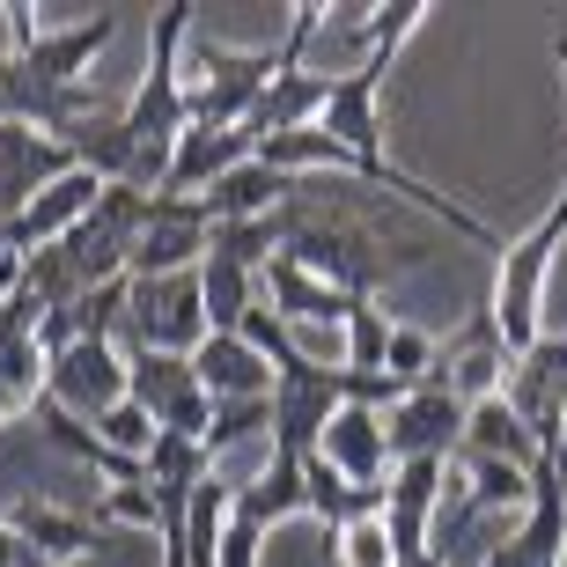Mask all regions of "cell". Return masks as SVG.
<instances>
[{"label":"cell","instance_id":"6da1fadb","mask_svg":"<svg viewBox=\"0 0 567 567\" xmlns=\"http://www.w3.org/2000/svg\"><path fill=\"white\" fill-rule=\"evenodd\" d=\"M192 0H163L155 8V52H147V74L141 89H133V104L118 111V126H126V141L141 147V155H169L177 147V133L192 126L185 111V38H192ZM141 169V163H133Z\"/></svg>","mask_w":567,"mask_h":567},{"label":"cell","instance_id":"7a4b0ae2","mask_svg":"<svg viewBox=\"0 0 567 567\" xmlns=\"http://www.w3.org/2000/svg\"><path fill=\"white\" fill-rule=\"evenodd\" d=\"M126 399L147 405L155 427H169V435L207 442V427H214V399L199 391V377H192V354H163V347H141V339H133L126 347Z\"/></svg>","mask_w":567,"mask_h":567},{"label":"cell","instance_id":"3957f363","mask_svg":"<svg viewBox=\"0 0 567 567\" xmlns=\"http://www.w3.org/2000/svg\"><path fill=\"white\" fill-rule=\"evenodd\" d=\"M464 413H472V405H464L450 383H421V391H405V399L383 413L391 464H405V457H442V464H457V457H464Z\"/></svg>","mask_w":567,"mask_h":567},{"label":"cell","instance_id":"277c9868","mask_svg":"<svg viewBox=\"0 0 567 567\" xmlns=\"http://www.w3.org/2000/svg\"><path fill=\"white\" fill-rule=\"evenodd\" d=\"M74 169H82V155H74L66 141L22 126V118H0V221H16L44 185H60V177H74Z\"/></svg>","mask_w":567,"mask_h":567},{"label":"cell","instance_id":"5b68a950","mask_svg":"<svg viewBox=\"0 0 567 567\" xmlns=\"http://www.w3.org/2000/svg\"><path fill=\"white\" fill-rule=\"evenodd\" d=\"M44 399H60L74 421H104L111 405H126V354L111 339H74L66 354H52Z\"/></svg>","mask_w":567,"mask_h":567},{"label":"cell","instance_id":"8992f818","mask_svg":"<svg viewBox=\"0 0 567 567\" xmlns=\"http://www.w3.org/2000/svg\"><path fill=\"white\" fill-rule=\"evenodd\" d=\"M192 377L214 405H236V399H274V361L258 354L244 332H207L192 347Z\"/></svg>","mask_w":567,"mask_h":567},{"label":"cell","instance_id":"52a82bcc","mask_svg":"<svg viewBox=\"0 0 567 567\" xmlns=\"http://www.w3.org/2000/svg\"><path fill=\"white\" fill-rule=\"evenodd\" d=\"M96 199H104V177H96V169H74L60 185H44L38 199L8 221V229H16V251L30 258V251H44V244H66V236L96 214Z\"/></svg>","mask_w":567,"mask_h":567},{"label":"cell","instance_id":"ba28073f","mask_svg":"<svg viewBox=\"0 0 567 567\" xmlns=\"http://www.w3.org/2000/svg\"><path fill=\"white\" fill-rule=\"evenodd\" d=\"M258 155V141L244 126L236 133H207V126H185L177 133V147H169V177H163V192H177V199H207L229 169H244Z\"/></svg>","mask_w":567,"mask_h":567},{"label":"cell","instance_id":"9c48e42d","mask_svg":"<svg viewBox=\"0 0 567 567\" xmlns=\"http://www.w3.org/2000/svg\"><path fill=\"white\" fill-rule=\"evenodd\" d=\"M317 450L339 464V480H354V486H383L391 480V442H383V413L377 405H339Z\"/></svg>","mask_w":567,"mask_h":567},{"label":"cell","instance_id":"30bf717a","mask_svg":"<svg viewBox=\"0 0 567 567\" xmlns=\"http://www.w3.org/2000/svg\"><path fill=\"white\" fill-rule=\"evenodd\" d=\"M324 96H332V74H324V66H288V74H274V89L258 96V111L244 118V133H251V141L302 133V126L324 118Z\"/></svg>","mask_w":567,"mask_h":567},{"label":"cell","instance_id":"8fae6325","mask_svg":"<svg viewBox=\"0 0 567 567\" xmlns=\"http://www.w3.org/2000/svg\"><path fill=\"white\" fill-rule=\"evenodd\" d=\"M295 192H302V177H280V169H266V163L251 155V163L229 169V177H221V185H214L199 207H207L214 229H236V221H266V214H280Z\"/></svg>","mask_w":567,"mask_h":567},{"label":"cell","instance_id":"7c38bea8","mask_svg":"<svg viewBox=\"0 0 567 567\" xmlns=\"http://www.w3.org/2000/svg\"><path fill=\"white\" fill-rule=\"evenodd\" d=\"M266 295H258V274L251 266H236L229 251H214L199 258V310H207V332H244V317L258 310Z\"/></svg>","mask_w":567,"mask_h":567},{"label":"cell","instance_id":"4fadbf2b","mask_svg":"<svg viewBox=\"0 0 567 567\" xmlns=\"http://www.w3.org/2000/svg\"><path fill=\"white\" fill-rule=\"evenodd\" d=\"M464 450L472 457H508V464H538V435H530V421L508 405V391H494V399H480L472 413H464Z\"/></svg>","mask_w":567,"mask_h":567},{"label":"cell","instance_id":"5bb4252c","mask_svg":"<svg viewBox=\"0 0 567 567\" xmlns=\"http://www.w3.org/2000/svg\"><path fill=\"white\" fill-rule=\"evenodd\" d=\"M8 524H16L52 567L82 560V553L104 538V530H96V516H82V508H52V502H22V508H8Z\"/></svg>","mask_w":567,"mask_h":567},{"label":"cell","instance_id":"9a60e30c","mask_svg":"<svg viewBox=\"0 0 567 567\" xmlns=\"http://www.w3.org/2000/svg\"><path fill=\"white\" fill-rule=\"evenodd\" d=\"M236 516H251L258 530L274 524H295V516H310V486H302V464L274 457L266 472H258L251 486H236Z\"/></svg>","mask_w":567,"mask_h":567},{"label":"cell","instance_id":"2e32d148","mask_svg":"<svg viewBox=\"0 0 567 567\" xmlns=\"http://www.w3.org/2000/svg\"><path fill=\"white\" fill-rule=\"evenodd\" d=\"M391 324H399V317L383 310V302H354V317H347V369H354V377H383Z\"/></svg>","mask_w":567,"mask_h":567},{"label":"cell","instance_id":"e0dca14e","mask_svg":"<svg viewBox=\"0 0 567 567\" xmlns=\"http://www.w3.org/2000/svg\"><path fill=\"white\" fill-rule=\"evenodd\" d=\"M163 494L155 486H104V502H96V530H155L163 538Z\"/></svg>","mask_w":567,"mask_h":567},{"label":"cell","instance_id":"ac0fdd59","mask_svg":"<svg viewBox=\"0 0 567 567\" xmlns=\"http://www.w3.org/2000/svg\"><path fill=\"white\" fill-rule=\"evenodd\" d=\"M66 317H74V339H111V332H118V317H133V274L89 288Z\"/></svg>","mask_w":567,"mask_h":567},{"label":"cell","instance_id":"d6986e66","mask_svg":"<svg viewBox=\"0 0 567 567\" xmlns=\"http://www.w3.org/2000/svg\"><path fill=\"white\" fill-rule=\"evenodd\" d=\"M339 567H399V546H391V524L383 516H354V524L332 530Z\"/></svg>","mask_w":567,"mask_h":567},{"label":"cell","instance_id":"ffe728a7","mask_svg":"<svg viewBox=\"0 0 567 567\" xmlns=\"http://www.w3.org/2000/svg\"><path fill=\"white\" fill-rule=\"evenodd\" d=\"M258 427H274V399H236V405H214V427H207V457L221 464L236 442H251Z\"/></svg>","mask_w":567,"mask_h":567},{"label":"cell","instance_id":"44dd1931","mask_svg":"<svg viewBox=\"0 0 567 567\" xmlns=\"http://www.w3.org/2000/svg\"><path fill=\"white\" fill-rule=\"evenodd\" d=\"M89 427H96L118 457H133V464H147V450H155V435H163V427H155V413H147V405H133V399L111 405L104 421H89Z\"/></svg>","mask_w":567,"mask_h":567},{"label":"cell","instance_id":"7402d4cb","mask_svg":"<svg viewBox=\"0 0 567 567\" xmlns=\"http://www.w3.org/2000/svg\"><path fill=\"white\" fill-rule=\"evenodd\" d=\"M214 567H266V530H258L251 516H229V530H221V553H214Z\"/></svg>","mask_w":567,"mask_h":567},{"label":"cell","instance_id":"603a6c76","mask_svg":"<svg viewBox=\"0 0 567 567\" xmlns=\"http://www.w3.org/2000/svg\"><path fill=\"white\" fill-rule=\"evenodd\" d=\"M0 567H52V560H44V553L30 546V538H22L8 516H0Z\"/></svg>","mask_w":567,"mask_h":567},{"label":"cell","instance_id":"cb8c5ba5","mask_svg":"<svg viewBox=\"0 0 567 567\" xmlns=\"http://www.w3.org/2000/svg\"><path fill=\"white\" fill-rule=\"evenodd\" d=\"M16 413H30V399H22V391H16V383H8V377H0V427H8V421H16Z\"/></svg>","mask_w":567,"mask_h":567},{"label":"cell","instance_id":"d4e9b609","mask_svg":"<svg viewBox=\"0 0 567 567\" xmlns=\"http://www.w3.org/2000/svg\"><path fill=\"white\" fill-rule=\"evenodd\" d=\"M553 66H560V74H567V38H553Z\"/></svg>","mask_w":567,"mask_h":567}]
</instances>
